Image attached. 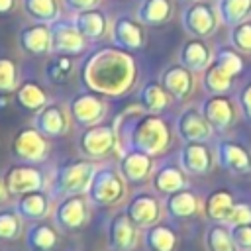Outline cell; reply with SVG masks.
I'll use <instances>...</instances> for the list:
<instances>
[{
  "mask_svg": "<svg viewBox=\"0 0 251 251\" xmlns=\"http://www.w3.org/2000/svg\"><path fill=\"white\" fill-rule=\"evenodd\" d=\"M78 82L82 88L106 98L127 94L137 80V65L131 53L116 45H98L78 61Z\"/></svg>",
  "mask_w": 251,
  "mask_h": 251,
  "instance_id": "cell-1",
  "label": "cell"
},
{
  "mask_svg": "<svg viewBox=\"0 0 251 251\" xmlns=\"http://www.w3.org/2000/svg\"><path fill=\"white\" fill-rule=\"evenodd\" d=\"M114 126L120 151L135 149L155 157L169 145V129L165 122L153 114H145L141 104L124 110L114 120Z\"/></svg>",
  "mask_w": 251,
  "mask_h": 251,
  "instance_id": "cell-2",
  "label": "cell"
},
{
  "mask_svg": "<svg viewBox=\"0 0 251 251\" xmlns=\"http://www.w3.org/2000/svg\"><path fill=\"white\" fill-rule=\"evenodd\" d=\"M96 167L98 163L86 157L65 159L57 163L51 171V180L47 186V192L53 198V202L71 194H86Z\"/></svg>",
  "mask_w": 251,
  "mask_h": 251,
  "instance_id": "cell-3",
  "label": "cell"
},
{
  "mask_svg": "<svg viewBox=\"0 0 251 251\" xmlns=\"http://www.w3.org/2000/svg\"><path fill=\"white\" fill-rule=\"evenodd\" d=\"M126 192H127V182L122 176L118 163H98L86 190V198L90 206L112 208L126 198Z\"/></svg>",
  "mask_w": 251,
  "mask_h": 251,
  "instance_id": "cell-4",
  "label": "cell"
},
{
  "mask_svg": "<svg viewBox=\"0 0 251 251\" xmlns=\"http://www.w3.org/2000/svg\"><path fill=\"white\" fill-rule=\"evenodd\" d=\"M51 171L45 167V163H24L12 159L2 171L6 188L10 196L18 198L27 192H37V190H47L49 180H51Z\"/></svg>",
  "mask_w": 251,
  "mask_h": 251,
  "instance_id": "cell-5",
  "label": "cell"
},
{
  "mask_svg": "<svg viewBox=\"0 0 251 251\" xmlns=\"http://www.w3.org/2000/svg\"><path fill=\"white\" fill-rule=\"evenodd\" d=\"M116 149L120 147H118V133H116L114 122L112 124L102 122L90 127H84L76 135V151L80 157L100 161L112 155Z\"/></svg>",
  "mask_w": 251,
  "mask_h": 251,
  "instance_id": "cell-6",
  "label": "cell"
},
{
  "mask_svg": "<svg viewBox=\"0 0 251 251\" xmlns=\"http://www.w3.org/2000/svg\"><path fill=\"white\" fill-rule=\"evenodd\" d=\"M90 202L86 194H71L53 202L51 222L61 233H76L84 229L90 218Z\"/></svg>",
  "mask_w": 251,
  "mask_h": 251,
  "instance_id": "cell-7",
  "label": "cell"
},
{
  "mask_svg": "<svg viewBox=\"0 0 251 251\" xmlns=\"http://www.w3.org/2000/svg\"><path fill=\"white\" fill-rule=\"evenodd\" d=\"M67 108H69V116H71L73 126L78 129L102 124L106 114H108L106 96L92 92L88 88H80L78 92H75L69 98Z\"/></svg>",
  "mask_w": 251,
  "mask_h": 251,
  "instance_id": "cell-8",
  "label": "cell"
},
{
  "mask_svg": "<svg viewBox=\"0 0 251 251\" xmlns=\"http://www.w3.org/2000/svg\"><path fill=\"white\" fill-rule=\"evenodd\" d=\"M10 155L24 163H47L51 155V139H47L33 124L24 126L10 141Z\"/></svg>",
  "mask_w": 251,
  "mask_h": 251,
  "instance_id": "cell-9",
  "label": "cell"
},
{
  "mask_svg": "<svg viewBox=\"0 0 251 251\" xmlns=\"http://www.w3.org/2000/svg\"><path fill=\"white\" fill-rule=\"evenodd\" d=\"M51 29V55H82L88 49V41L82 37L75 25L73 16H61L57 22L49 24Z\"/></svg>",
  "mask_w": 251,
  "mask_h": 251,
  "instance_id": "cell-10",
  "label": "cell"
},
{
  "mask_svg": "<svg viewBox=\"0 0 251 251\" xmlns=\"http://www.w3.org/2000/svg\"><path fill=\"white\" fill-rule=\"evenodd\" d=\"M31 124L47 137V139H57L69 133L71 127V116L69 108L61 100H49L39 112L33 114Z\"/></svg>",
  "mask_w": 251,
  "mask_h": 251,
  "instance_id": "cell-11",
  "label": "cell"
},
{
  "mask_svg": "<svg viewBox=\"0 0 251 251\" xmlns=\"http://www.w3.org/2000/svg\"><path fill=\"white\" fill-rule=\"evenodd\" d=\"M139 241V227L131 222L126 210H118L106 224V245L112 251H133Z\"/></svg>",
  "mask_w": 251,
  "mask_h": 251,
  "instance_id": "cell-12",
  "label": "cell"
},
{
  "mask_svg": "<svg viewBox=\"0 0 251 251\" xmlns=\"http://www.w3.org/2000/svg\"><path fill=\"white\" fill-rule=\"evenodd\" d=\"M110 43L127 53L141 51L145 45L143 24H139L137 18H131L127 14L116 16L112 20V27H110Z\"/></svg>",
  "mask_w": 251,
  "mask_h": 251,
  "instance_id": "cell-13",
  "label": "cell"
},
{
  "mask_svg": "<svg viewBox=\"0 0 251 251\" xmlns=\"http://www.w3.org/2000/svg\"><path fill=\"white\" fill-rule=\"evenodd\" d=\"M18 47L27 57H49L51 55V29L49 24L29 22L18 29Z\"/></svg>",
  "mask_w": 251,
  "mask_h": 251,
  "instance_id": "cell-14",
  "label": "cell"
},
{
  "mask_svg": "<svg viewBox=\"0 0 251 251\" xmlns=\"http://www.w3.org/2000/svg\"><path fill=\"white\" fill-rule=\"evenodd\" d=\"M73 20H75V25L78 27V31L82 33V37L88 41V45H100L104 39L110 37L112 22L108 18V12L102 10L100 6L73 14Z\"/></svg>",
  "mask_w": 251,
  "mask_h": 251,
  "instance_id": "cell-15",
  "label": "cell"
},
{
  "mask_svg": "<svg viewBox=\"0 0 251 251\" xmlns=\"http://www.w3.org/2000/svg\"><path fill=\"white\" fill-rule=\"evenodd\" d=\"M124 210H126V214L131 218V222H133L139 229H141V227L145 229V227H149V226H155L157 220H159V216H161L159 200H157L151 192H147V190H135V192L127 198Z\"/></svg>",
  "mask_w": 251,
  "mask_h": 251,
  "instance_id": "cell-16",
  "label": "cell"
},
{
  "mask_svg": "<svg viewBox=\"0 0 251 251\" xmlns=\"http://www.w3.org/2000/svg\"><path fill=\"white\" fill-rule=\"evenodd\" d=\"M118 169L127 184L137 186L149 178V175L153 171V157L143 151H135V149L120 151Z\"/></svg>",
  "mask_w": 251,
  "mask_h": 251,
  "instance_id": "cell-17",
  "label": "cell"
},
{
  "mask_svg": "<svg viewBox=\"0 0 251 251\" xmlns=\"http://www.w3.org/2000/svg\"><path fill=\"white\" fill-rule=\"evenodd\" d=\"M61 231L53 222H29L24 229V245L27 251H57Z\"/></svg>",
  "mask_w": 251,
  "mask_h": 251,
  "instance_id": "cell-18",
  "label": "cell"
},
{
  "mask_svg": "<svg viewBox=\"0 0 251 251\" xmlns=\"http://www.w3.org/2000/svg\"><path fill=\"white\" fill-rule=\"evenodd\" d=\"M16 212L22 216L25 224L29 222H41L51 216L53 210V198L49 196L47 190H37V192H27L16 198L14 202Z\"/></svg>",
  "mask_w": 251,
  "mask_h": 251,
  "instance_id": "cell-19",
  "label": "cell"
},
{
  "mask_svg": "<svg viewBox=\"0 0 251 251\" xmlns=\"http://www.w3.org/2000/svg\"><path fill=\"white\" fill-rule=\"evenodd\" d=\"M12 96H14L16 106L22 108V110L27 112V114L39 112V110L51 100V98H49V92L43 88V84L37 82V80H33V78L22 80Z\"/></svg>",
  "mask_w": 251,
  "mask_h": 251,
  "instance_id": "cell-20",
  "label": "cell"
},
{
  "mask_svg": "<svg viewBox=\"0 0 251 251\" xmlns=\"http://www.w3.org/2000/svg\"><path fill=\"white\" fill-rule=\"evenodd\" d=\"M78 73V61L75 55H49L43 65V80L51 86L69 82Z\"/></svg>",
  "mask_w": 251,
  "mask_h": 251,
  "instance_id": "cell-21",
  "label": "cell"
},
{
  "mask_svg": "<svg viewBox=\"0 0 251 251\" xmlns=\"http://www.w3.org/2000/svg\"><path fill=\"white\" fill-rule=\"evenodd\" d=\"M20 8L29 22L37 24H53L63 16L61 0H20Z\"/></svg>",
  "mask_w": 251,
  "mask_h": 251,
  "instance_id": "cell-22",
  "label": "cell"
},
{
  "mask_svg": "<svg viewBox=\"0 0 251 251\" xmlns=\"http://www.w3.org/2000/svg\"><path fill=\"white\" fill-rule=\"evenodd\" d=\"M171 0H141L135 8V18L143 25H161L171 18Z\"/></svg>",
  "mask_w": 251,
  "mask_h": 251,
  "instance_id": "cell-23",
  "label": "cell"
},
{
  "mask_svg": "<svg viewBox=\"0 0 251 251\" xmlns=\"http://www.w3.org/2000/svg\"><path fill=\"white\" fill-rule=\"evenodd\" d=\"M25 222L12 206H0V243H14L24 237Z\"/></svg>",
  "mask_w": 251,
  "mask_h": 251,
  "instance_id": "cell-24",
  "label": "cell"
},
{
  "mask_svg": "<svg viewBox=\"0 0 251 251\" xmlns=\"http://www.w3.org/2000/svg\"><path fill=\"white\" fill-rule=\"evenodd\" d=\"M175 233L163 226H149L143 229V245L149 251H173L175 249Z\"/></svg>",
  "mask_w": 251,
  "mask_h": 251,
  "instance_id": "cell-25",
  "label": "cell"
},
{
  "mask_svg": "<svg viewBox=\"0 0 251 251\" xmlns=\"http://www.w3.org/2000/svg\"><path fill=\"white\" fill-rule=\"evenodd\" d=\"M20 82V63L10 55L0 53V96L14 94Z\"/></svg>",
  "mask_w": 251,
  "mask_h": 251,
  "instance_id": "cell-26",
  "label": "cell"
},
{
  "mask_svg": "<svg viewBox=\"0 0 251 251\" xmlns=\"http://www.w3.org/2000/svg\"><path fill=\"white\" fill-rule=\"evenodd\" d=\"M161 82H163V88L169 94H173L175 98H184L186 92L190 90V78H188L186 71L180 67L165 69L161 75Z\"/></svg>",
  "mask_w": 251,
  "mask_h": 251,
  "instance_id": "cell-27",
  "label": "cell"
},
{
  "mask_svg": "<svg viewBox=\"0 0 251 251\" xmlns=\"http://www.w3.org/2000/svg\"><path fill=\"white\" fill-rule=\"evenodd\" d=\"M182 186V176L173 165H161L153 173V188L159 194H173Z\"/></svg>",
  "mask_w": 251,
  "mask_h": 251,
  "instance_id": "cell-28",
  "label": "cell"
},
{
  "mask_svg": "<svg viewBox=\"0 0 251 251\" xmlns=\"http://www.w3.org/2000/svg\"><path fill=\"white\" fill-rule=\"evenodd\" d=\"M139 104L149 114H157L167 106V94L165 88L157 82H147L139 90Z\"/></svg>",
  "mask_w": 251,
  "mask_h": 251,
  "instance_id": "cell-29",
  "label": "cell"
},
{
  "mask_svg": "<svg viewBox=\"0 0 251 251\" xmlns=\"http://www.w3.org/2000/svg\"><path fill=\"white\" fill-rule=\"evenodd\" d=\"M194 210V198L186 192H173L167 198V212L175 218H184Z\"/></svg>",
  "mask_w": 251,
  "mask_h": 251,
  "instance_id": "cell-30",
  "label": "cell"
},
{
  "mask_svg": "<svg viewBox=\"0 0 251 251\" xmlns=\"http://www.w3.org/2000/svg\"><path fill=\"white\" fill-rule=\"evenodd\" d=\"M178 131H180L184 137H188V139H196V137L202 135L204 127H202V122L198 120L196 114L186 112V114H182L180 120H178Z\"/></svg>",
  "mask_w": 251,
  "mask_h": 251,
  "instance_id": "cell-31",
  "label": "cell"
},
{
  "mask_svg": "<svg viewBox=\"0 0 251 251\" xmlns=\"http://www.w3.org/2000/svg\"><path fill=\"white\" fill-rule=\"evenodd\" d=\"M100 2L102 0H61V6L69 16H73V14H78V12H84V10L98 8Z\"/></svg>",
  "mask_w": 251,
  "mask_h": 251,
  "instance_id": "cell-32",
  "label": "cell"
},
{
  "mask_svg": "<svg viewBox=\"0 0 251 251\" xmlns=\"http://www.w3.org/2000/svg\"><path fill=\"white\" fill-rule=\"evenodd\" d=\"M16 10V0H0V18L10 16Z\"/></svg>",
  "mask_w": 251,
  "mask_h": 251,
  "instance_id": "cell-33",
  "label": "cell"
},
{
  "mask_svg": "<svg viewBox=\"0 0 251 251\" xmlns=\"http://www.w3.org/2000/svg\"><path fill=\"white\" fill-rule=\"evenodd\" d=\"M8 200H10V192H8L6 182H4V176H2V173H0V206H4Z\"/></svg>",
  "mask_w": 251,
  "mask_h": 251,
  "instance_id": "cell-34",
  "label": "cell"
},
{
  "mask_svg": "<svg viewBox=\"0 0 251 251\" xmlns=\"http://www.w3.org/2000/svg\"><path fill=\"white\" fill-rule=\"evenodd\" d=\"M71 251H78V249H71Z\"/></svg>",
  "mask_w": 251,
  "mask_h": 251,
  "instance_id": "cell-35",
  "label": "cell"
},
{
  "mask_svg": "<svg viewBox=\"0 0 251 251\" xmlns=\"http://www.w3.org/2000/svg\"><path fill=\"white\" fill-rule=\"evenodd\" d=\"M0 251H4V249H2V247H0Z\"/></svg>",
  "mask_w": 251,
  "mask_h": 251,
  "instance_id": "cell-36",
  "label": "cell"
},
{
  "mask_svg": "<svg viewBox=\"0 0 251 251\" xmlns=\"http://www.w3.org/2000/svg\"><path fill=\"white\" fill-rule=\"evenodd\" d=\"M108 251H112V249H108Z\"/></svg>",
  "mask_w": 251,
  "mask_h": 251,
  "instance_id": "cell-37",
  "label": "cell"
}]
</instances>
